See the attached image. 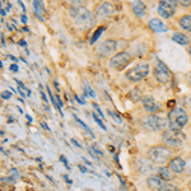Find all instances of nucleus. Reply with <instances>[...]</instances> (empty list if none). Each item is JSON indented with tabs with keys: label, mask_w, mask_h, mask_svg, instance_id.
<instances>
[{
	"label": "nucleus",
	"mask_w": 191,
	"mask_h": 191,
	"mask_svg": "<svg viewBox=\"0 0 191 191\" xmlns=\"http://www.w3.org/2000/svg\"><path fill=\"white\" fill-rule=\"evenodd\" d=\"M0 37H1V46L4 47V46H5V41H4V34L1 33V34H0Z\"/></svg>",
	"instance_id": "c9c22d12"
},
{
	"label": "nucleus",
	"mask_w": 191,
	"mask_h": 191,
	"mask_svg": "<svg viewBox=\"0 0 191 191\" xmlns=\"http://www.w3.org/2000/svg\"><path fill=\"white\" fill-rule=\"evenodd\" d=\"M84 89H86V94L87 97L89 96V97H92V98H94L96 97V93H94V91L92 89V87H91V84L88 83V82H84Z\"/></svg>",
	"instance_id": "4be33fe9"
},
{
	"label": "nucleus",
	"mask_w": 191,
	"mask_h": 191,
	"mask_svg": "<svg viewBox=\"0 0 191 191\" xmlns=\"http://www.w3.org/2000/svg\"><path fill=\"white\" fill-rule=\"evenodd\" d=\"M168 121H166L163 117L158 116V115H148L141 120V126L148 130V131H160L167 126Z\"/></svg>",
	"instance_id": "423d86ee"
},
{
	"label": "nucleus",
	"mask_w": 191,
	"mask_h": 191,
	"mask_svg": "<svg viewBox=\"0 0 191 191\" xmlns=\"http://www.w3.org/2000/svg\"><path fill=\"white\" fill-rule=\"evenodd\" d=\"M153 75L160 84H168L171 82V71L163 61L158 60L153 69Z\"/></svg>",
	"instance_id": "1a4fd4ad"
},
{
	"label": "nucleus",
	"mask_w": 191,
	"mask_h": 191,
	"mask_svg": "<svg viewBox=\"0 0 191 191\" xmlns=\"http://www.w3.org/2000/svg\"><path fill=\"white\" fill-rule=\"evenodd\" d=\"M22 22L24 23V24L27 23V15H26V14H23V15H22Z\"/></svg>",
	"instance_id": "f704fd0d"
},
{
	"label": "nucleus",
	"mask_w": 191,
	"mask_h": 191,
	"mask_svg": "<svg viewBox=\"0 0 191 191\" xmlns=\"http://www.w3.org/2000/svg\"><path fill=\"white\" fill-rule=\"evenodd\" d=\"M41 125H42V128H45L46 130H50V128H48L47 125H46V122H41Z\"/></svg>",
	"instance_id": "58836bf2"
},
{
	"label": "nucleus",
	"mask_w": 191,
	"mask_h": 191,
	"mask_svg": "<svg viewBox=\"0 0 191 191\" xmlns=\"http://www.w3.org/2000/svg\"><path fill=\"white\" fill-rule=\"evenodd\" d=\"M75 99H76V101H78V102L80 103V105H84V102H83L82 99H80V98H79V97H78V96H76V94H75Z\"/></svg>",
	"instance_id": "e433bc0d"
},
{
	"label": "nucleus",
	"mask_w": 191,
	"mask_h": 191,
	"mask_svg": "<svg viewBox=\"0 0 191 191\" xmlns=\"http://www.w3.org/2000/svg\"><path fill=\"white\" fill-rule=\"evenodd\" d=\"M8 176H9V181H11V182L17 181V180L21 177V176H19L18 170H15V168H11V170L8 172Z\"/></svg>",
	"instance_id": "412c9836"
},
{
	"label": "nucleus",
	"mask_w": 191,
	"mask_h": 191,
	"mask_svg": "<svg viewBox=\"0 0 191 191\" xmlns=\"http://www.w3.org/2000/svg\"><path fill=\"white\" fill-rule=\"evenodd\" d=\"M92 116H93V118H94V121L97 122V124L99 125V128H101L102 130H107V128L105 126V124H103V121L101 120V118H99V116H97V113H92Z\"/></svg>",
	"instance_id": "393cba45"
},
{
	"label": "nucleus",
	"mask_w": 191,
	"mask_h": 191,
	"mask_svg": "<svg viewBox=\"0 0 191 191\" xmlns=\"http://www.w3.org/2000/svg\"><path fill=\"white\" fill-rule=\"evenodd\" d=\"M8 57H9V59H11V60H13V61H14V63H17V61H18V60H17V59H15V57H14V56H11V55H8Z\"/></svg>",
	"instance_id": "ea45409f"
},
{
	"label": "nucleus",
	"mask_w": 191,
	"mask_h": 191,
	"mask_svg": "<svg viewBox=\"0 0 191 191\" xmlns=\"http://www.w3.org/2000/svg\"><path fill=\"white\" fill-rule=\"evenodd\" d=\"M46 89H47V93H48V96H50V98H51V102H52V105L55 106V107H57V108H59V105H57V102H56L55 97H53V94H52L51 89H50V87L47 86V87H46Z\"/></svg>",
	"instance_id": "bb28decb"
},
{
	"label": "nucleus",
	"mask_w": 191,
	"mask_h": 191,
	"mask_svg": "<svg viewBox=\"0 0 191 191\" xmlns=\"http://www.w3.org/2000/svg\"><path fill=\"white\" fill-rule=\"evenodd\" d=\"M147 158L155 164H164L172 159V149L164 145H155L148 149Z\"/></svg>",
	"instance_id": "f03ea898"
},
{
	"label": "nucleus",
	"mask_w": 191,
	"mask_h": 191,
	"mask_svg": "<svg viewBox=\"0 0 191 191\" xmlns=\"http://www.w3.org/2000/svg\"><path fill=\"white\" fill-rule=\"evenodd\" d=\"M189 186L191 187V180H190V182H189Z\"/></svg>",
	"instance_id": "a18cd8bd"
},
{
	"label": "nucleus",
	"mask_w": 191,
	"mask_h": 191,
	"mask_svg": "<svg viewBox=\"0 0 191 191\" xmlns=\"http://www.w3.org/2000/svg\"><path fill=\"white\" fill-rule=\"evenodd\" d=\"M93 107H94L96 110H97V112H98V115H99V116H101V117H105V115L102 113V111H101V108H99V107L97 106V103H93Z\"/></svg>",
	"instance_id": "7c9ffc66"
},
{
	"label": "nucleus",
	"mask_w": 191,
	"mask_h": 191,
	"mask_svg": "<svg viewBox=\"0 0 191 191\" xmlns=\"http://www.w3.org/2000/svg\"><path fill=\"white\" fill-rule=\"evenodd\" d=\"M172 40H173V42H176V43L178 45H182V46H186L190 43V38L186 36V34L183 33H175L173 36H172Z\"/></svg>",
	"instance_id": "6ab92c4d"
},
{
	"label": "nucleus",
	"mask_w": 191,
	"mask_h": 191,
	"mask_svg": "<svg viewBox=\"0 0 191 191\" xmlns=\"http://www.w3.org/2000/svg\"><path fill=\"white\" fill-rule=\"evenodd\" d=\"M141 105H143L144 110L149 113H155L160 110L159 101H157L152 96H144V97H141Z\"/></svg>",
	"instance_id": "f8f14e48"
},
{
	"label": "nucleus",
	"mask_w": 191,
	"mask_h": 191,
	"mask_svg": "<svg viewBox=\"0 0 191 191\" xmlns=\"http://www.w3.org/2000/svg\"><path fill=\"white\" fill-rule=\"evenodd\" d=\"M149 28L155 33H163V32H167L168 31V27L164 24L160 19H157V18L152 19V21L149 22Z\"/></svg>",
	"instance_id": "2eb2a0df"
},
{
	"label": "nucleus",
	"mask_w": 191,
	"mask_h": 191,
	"mask_svg": "<svg viewBox=\"0 0 191 191\" xmlns=\"http://www.w3.org/2000/svg\"><path fill=\"white\" fill-rule=\"evenodd\" d=\"M190 106H191V97H190Z\"/></svg>",
	"instance_id": "49530a36"
},
{
	"label": "nucleus",
	"mask_w": 191,
	"mask_h": 191,
	"mask_svg": "<svg viewBox=\"0 0 191 191\" xmlns=\"http://www.w3.org/2000/svg\"><path fill=\"white\" fill-rule=\"evenodd\" d=\"M157 175H158L163 181H167V182L172 181V180L175 178L173 172H172L168 167H158V170H157Z\"/></svg>",
	"instance_id": "dca6fc26"
},
{
	"label": "nucleus",
	"mask_w": 191,
	"mask_h": 191,
	"mask_svg": "<svg viewBox=\"0 0 191 191\" xmlns=\"http://www.w3.org/2000/svg\"><path fill=\"white\" fill-rule=\"evenodd\" d=\"M70 15L74 18L75 26L82 29H88L94 24V15L84 6L71 5Z\"/></svg>",
	"instance_id": "f257e3e1"
},
{
	"label": "nucleus",
	"mask_w": 191,
	"mask_h": 191,
	"mask_svg": "<svg viewBox=\"0 0 191 191\" xmlns=\"http://www.w3.org/2000/svg\"><path fill=\"white\" fill-rule=\"evenodd\" d=\"M189 121L186 111L181 107H175L173 110L170 111L168 113V126L171 130H181L186 126Z\"/></svg>",
	"instance_id": "7ed1b4c3"
},
{
	"label": "nucleus",
	"mask_w": 191,
	"mask_h": 191,
	"mask_svg": "<svg viewBox=\"0 0 191 191\" xmlns=\"http://www.w3.org/2000/svg\"><path fill=\"white\" fill-rule=\"evenodd\" d=\"M178 5H181V6H183V8H187V6L191 5V1H190V0H180V1H178Z\"/></svg>",
	"instance_id": "cd10ccee"
},
{
	"label": "nucleus",
	"mask_w": 191,
	"mask_h": 191,
	"mask_svg": "<svg viewBox=\"0 0 191 191\" xmlns=\"http://www.w3.org/2000/svg\"><path fill=\"white\" fill-rule=\"evenodd\" d=\"M131 8H133V11L136 17H144L145 15V11H147V6L143 1H133L131 3Z\"/></svg>",
	"instance_id": "f3484780"
},
{
	"label": "nucleus",
	"mask_w": 191,
	"mask_h": 191,
	"mask_svg": "<svg viewBox=\"0 0 191 191\" xmlns=\"http://www.w3.org/2000/svg\"><path fill=\"white\" fill-rule=\"evenodd\" d=\"M186 135L181 130H171L167 129L162 133V141L168 148H178L183 144Z\"/></svg>",
	"instance_id": "39448f33"
},
{
	"label": "nucleus",
	"mask_w": 191,
	"mask_h": 191,
	"mask_svg": "<svg viewBox=\"0 0 191 191\" xmlns=\"http://www.w3.org/2000/svg\"><path fill=\"white\" fill-rule=\"evenodd\" d=\"M79 168H80V171H82V172H86V171H87V170H86V168H84V167H82V166H80Z\"/></svg>",
	"instance_id": "37998d69"
},
{
	"label": "nucleus",
	"mask_w": 191,
	"mask_h": 191,
	"mask_svg": "<svg viewBox=\"0 0 191 191\" xmlns=\"http://www.w3.org/2000/svg\"><path fill=\"white\" fill-rule=\"evenodd\" d=\"M19 45H21V46H27V42L24 40H21V41H19Z\"/></svg>",
	"instance_id": "4c0bfd02"
},
{
	"label": "nucleus",
	"mask_w": 191,
	"mask_h": 191,
	"mask_svg": "<svg viewBox=\"0 0 191 191\" xmlns=\"http://www.w3.org/2000/svg\"><path fill=\"white\" fill-rule=\"evenodd\" d=\"M159 191H181L176 185H171V183H164V185L160 187Z\"/></svg>",
	"instance_id": "5701e85b"
},
{
	"label": "nucleus",
	"mask_w": 191,
	"mask_h": 191,
	"mask_svg": "<svg viewBox=\"0 0 191 191\" xmlns=\"http://www.w3.org/2000/svg\"><path fill=\"white\" fill-rule=\"evenodd\" d=\"M187 84H189V86L191 87V73H189V74H187Z\"/></svg>",
	"instance_id": "473e14b6"
},
{
	"label": "nucleus",
	"mask_w": 191,
	"mask_h": 191,
	"mask_svg": "<svg viewBox=\"0 0 191 191\" xmlns=\"http://www.w3.org/2000/svg\"><path fill=\"white\" fill-rule=\"evenodd\" d=\"M33 8H34V15L40 19V21H43V17H42V13H45V6L42 1H33Z\"/></svg>",
	"instance_id": "aec40b11"
},
{
	"label": "nucleus",
	"mask_w": 191,
	"mask_h": 191,
	"mask_svg": "<svg viewBox=\"0 0 191 191\" xmlns=\"http://www.w3.org/2000/svg\"><path fill=\"white\" fill-rule=\"evenodd\" d=\"M10 70L11 71H18V65L17 64H11L10 65Z\"/></svg>",
	"instance_id": "2f4dec72"
},
{
	"label": "nucleus",
	"mask_w": 191,
	"mask_h": 191,
	"mask_svg": "<svg viewBox=\"0 0 191 191\" xmlns=\"http://www.w3.org/2000/svg\"><path fill=\"white\" fill-rule=\"evenodd\" d=\"M125 46H126V41H116V40L108 38V40H105L98 46V52H99V55H102V56H107V55H111V53L118 51V50L124 51L122 48H124Z\"/></svg>",
	"instance_id": "0eeeda50"
},
{
	"label": "nucleus",
	"mask_w": 191,
	"mask_h": 191,
	"mask_svg": "<svg viewBox=\"0 0 191 191\" xmlns=\"http://www.w3.org/2000/svg\"><path fill=\"white\" fill-rule=\"evenodd\" d=\"M102 31H105V27L101 26V27H98V29L94 32L93 34V37H92V40H91V45H94L96 43V41L98 40V37L101 36V33H102Z\"/></svg>",
	"instance_id": "b1692460"
},
{
	"label": "nucleus",
	"mask_w": 191,
	"mask_h": 191,
	"mask_svg": "<svg viewBox=\"0 0 191 191\" xmlns=\"http://www.w3.org/2000/svg\"><path fill=\"white\" fill-rule=\"evenodd\" d=\"M5 14H6V10H4L3 8H1V15H3V17H4V15H5Z\"/></svg>",
	"instance_id": "a19ab883"
},
{
	"label": "nucleus",
	"mask_w": 191,
	"mask_h": 191,
	"mask_svg": "<svg viewBox=\"0 0 191 191\" xmlns=\"http://www.w3.org/2000/svg\"><path fill=\"white\" fill-rule=\"evenodd\" d=\"M149 73H150L149 64L147 61H140V63L134 65L133 68H130L129 70L125 73V76L130 82H140L141 79L147 78Z\"/></svg>",
	"instance_id": "20e7f679"
},
{
	"label": "nucleus",
	"mask_w": 191,
	"mask_h": 191,
	"mask_svg": "<svg viewBox=\"0 0 191 191\" xmlns=\"http://www.w3.org/2000/svg\"><path fill=\"white\" fill-rule=\"evenodd\" d=\"M91 150L93 152V153H97V154H98V157H103V155H105V154H103V152H102V150H99V149H98L97 147H93V148H91Z\"/></svg>",
	"instance_id": "c85d7f7f"
},
{
	"label": "nucleus",
	"mask_w": 191,
	"mask_h": 191,
	"mask_svg": "<svg viewBox=\"0 0 191 191\" xmlns=\"http://www.w3.org/2000/svg\"><path fill=\"white\" fill-rule=\"evenodd\" d=\"M26 117H27V118H28V121H32V117H31V116H29V115H26Z\"/></svg>",
	"instance_id": "79ce46f5"
},
{
	"label": "nucleus",
	"mask_w": 191,
	"mask_h": 191,
	"mask_svg": "<svg viewBox=\"0 0 191 191\" xmlns=\"http://www.w3.org/2000/svg\"><path fill=\"white\" fill-rule=\"evenodd\" d=\"M6 27H8V29L9 31H11V29H15V27H13L10 24V22H6Z\"/></svg>",
	"instance_id": "72a5a7b5"
},
{
	"label": "nucleus",
	"mask_w": 191,
	"mask_h": 191,
	"mask_svg": "<svg viewBox=\"0 0 191 191\" xmlns=\"http://www.w3.org/2000/svg\"><path fill=\"white\" fill-rule=\"evenodd\" d=\"M115 13V6L113 4H111L110 1H103L99 5H97L94 10V18H98V19H103V18H107L110 17L111 14Z\"/></svg>",
	"instance_id": "9b49d317"
},
{
	"label": "nucleus",
	"mask_w": 191,
	"mask_h": 191,
	"mask_svg": "<svg viewBox=\"0 0 191 191\" xmlns=\"http://www.w3.org/2000/svg\"><path fill=\"white\" fill-rule=\"evenodd\" d=\"M178 6V1L176 0H163L158 4V14L164 19L171 18L176 13Z\"/></svg>",
	"instance_id": "9d476101"
},
{
	"label": "nucleus",
	"mask_w": 191,
	"mask_h": 191,
	"mask_svg": "<svg viewBox=\"0 0 191 191\" xmlns=\"http://www.w3.org/2000/svg\"><path fill=\"white\" fill-rule=\"evenodd\" d=\"M10 97H11V93H10V92H8V91H4L1 93V98L3 99H9Z\"/></svg>",
	"instance_id": "c756f323"
},
{
	"label": "nucleus",
	"mask_w": 191,
	"mask_h": 191,
	"mask_svg": "<svg viewBox=\"0 0 191 191\" xmlns=\"http://www.w3.org/2000/svg\"><path fill=\"white\" fill-rule=\"evenodd\" d=\"M75 120H76V122H78V124H80V125H82V126H83V128H84V129H86V130H87V131H88V133H89V134H91V135H92V136H93V138H94V134H93V133H92V130H91L89 128H88V126H87L86 124H84V122H83L82 120H80V118H79V117H76V116H75Z\"/></svg>",
	"instance_id": "a878e982"
},
{
	"label": "nucleus",
	"mask_w": 191,
	"mask_h": 191,
	"mask_svg": "<svg viewBox=\"0 0 191 191\" xmlns=\"http://www.w3.org/2000/svg\"><path fill=\"white\" fill-rule=\"evenodd\" d=\"M133 60V56L131 53L128 52V51H120L117 53H115V55L110 59V66L115 69V70H122L125 66H128V65L131 63Z\"/></svg>",
	"instance_id": "6e6552de"
},
{
	"label": "nucleus",
	"mask_w": 191,
	"mask_h": 191,
	"mask_svg": "<svg viewBox=\"0 0 191 191\" xmlns=\"http://www.w3.org/2000/svg\"><path fill=\"white\" fill-rule=\"evenodd\" d=\"M168 168L173 172V173H182L186 168V162L181 157H175L168 162Z\"/></svg>",
	"instance_id": "ddd939ff"
},
{
	"label": "nucleus",
	"mask_w": 191,
	"mask_h": 191,
	"mask_svg": "<svg viewBox=\"0 0 191 191\" xmlns=\"http://www.w3.org/2000/svg\"><path fill=\"white\" fill-rule=\"evenodd\" d=\"M189 53H190V56H191V46L189 47Z\"/></svg>",
	"instance_id": "c03bdc74"
},
{
	"label": "nucleus",
	"mask_w": 191,
	"mask_h": 191,
	"mask_svg": "<svg viewBox=\"0 0 191 191\" xmlns=\"http://www.w3.org/2000/svg\"><path fill=\"white\" fill-rule=\"evenodd\" d=\"M147 185H148V187H150L153 190L159 191L160 187L164 185V181L158 175H150V176H148V178H147Z\"/></svg>",
	"instance_id": "4468645a"
},
{
	"label": "nucleus",
	"mask_w": 191,
	"mask_h": 191,
	"mask_svg": "<svg viewBox=\"0 0 191 191\" xmlns=\"http://www.w3.org/2000/svg\"><path fill=\"white\" fill-rule=\"evenodd\" d=\"M178 24L182 29L191 32V14H183L178 18Z\"/></svg>",
	"instance_id": "a211bd4d"
}]
</instances>
